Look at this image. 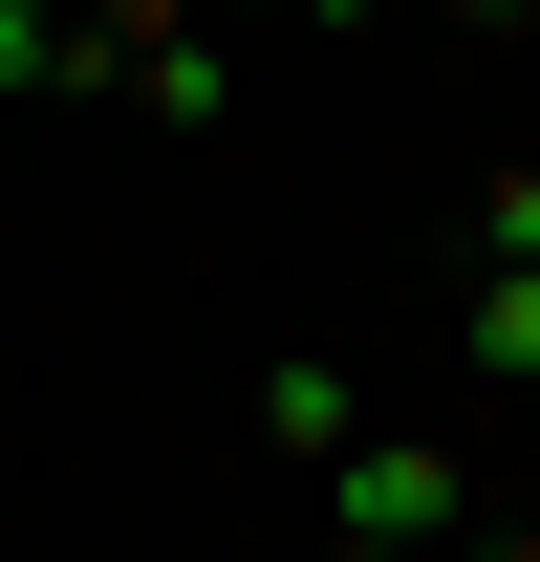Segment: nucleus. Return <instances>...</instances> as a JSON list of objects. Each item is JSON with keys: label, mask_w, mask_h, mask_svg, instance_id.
<instances>
[{"label": "nucleus", "mask_w": 540, "mask_h": 562, "mask_svg": "<svg viewBox=\"0 0 540 562\" xmlns=\"http://www.w3.org/2000/svg\"><path fill=\"white\" fill-rule=\"evenodd\" d=\"M109 109H151V131H216V109H238V44H151Z\"/></svg>", "instance_id": "obj_5"}, {"label": "nucleus", "mask_w": 540, "mask_h": 562, "mask_svg": "<svg viewBox=\"0 0 540 562\" xmlns=\"http://www.w3.org/2000/svg\"><path fill=\"white\" fill-rule=\"evenodd\" d=\"M454 22H475V44H519V22H540V0H454Z\"/></svg>", "instance_id": "obj_10"}, {"label": "nucleus", "mask_w": 540, "mask_h": 562, "mask_svg": "<svg viewBox=\"0 0 540 562\" xmlns=\"http://www.w3.org/2000/svg\"><path fill=\"white\" fill-rule=\"evenodd\" d=\"M475 260H540V151H497V173H475Z\"/></svg>", "instance_id": "obj_6"}, {"label": "nucleus", "mask_w": 540, "mask_h": 562, "mask_svg": "<svg viewBox=\"0 0 540 562\" xmlns=\"http://www.w3.org/2000/svg\"><path fill=\"white\" fill-rule=\"evenodd\" d=\"M432 562H540V519H519V497H475V519H454Z\"/></svg>", "instance_id": "obj_8"}, {"label": "nucleus", "mask_w": 540, "mask_h": 562, "mask_svg": "<svg viewBox=\"0 0 540 562\" xmlns=\"http://www.w3.org/2000/svg\"><path fill=\"white\" fill-rule=\"evenodd\" d=\"M497 497V454H454V432H346L325 454V562H432Z\"/></svg>", "instance_id": "obj_1"}, {"label": "nucleus", "mask_w": 540, "mask_h": 562, "mask_svg": "<svg viewBox=\"0 0 540 562\" xmlns=\"http://www.w3.org/2000/svg\"><path fill=\"white\" fill-rule=\"evenodd\" d=\"M454 368H475V390H540V260H475V303H454Z\"/></svg>", "instance_id": "obj_4"}, {"label": "nucleus", "mask_w": 540, "mask_h": 562, "mask_svg": "<svg viewBox=\"0 0 540 562\" xmlns=\"http://www.w3.org/2000/svg\"><path fill=\"white\" fill-rule=\"evenodd\" d=\"M260 432H281V454H346V432H368V368H346V347H281L260 368Z\"/></svg>", "instance_id": "obj_3"}, {"label": "nucleus", "mask_w": 540, "mask_h": 562, "mask_svg": "<svg viewBox=\"0 0 540 562\" xmlns=\"http://www.w3.org/2000/svg\"><path fill=\"white\" fill-rule=\"evenodd\" d=\"M195 22H216V44H238V22H368V0H195Z\"/></svg>", "instance_id": "obj_9"}, {"label": "nucleus", "mask_w": 540, "mask_h": 562, "mask_svg": "<svg viewBox=\"0 0 540 562\" xmlns=\"http://www.w3.org/2000/svg\"><path fill=\"white\" fill-rule=\"evenodd\" d=\"M151 44H216V22H195V0H66V87H87V109H109Z\"/></svg>", "instance_id": "obj_2"}, {"label": "nucleus", "mask_w": 540, "mask_h": 562, "mask_svg": "<svg viewBox=\"0 0 540 562\" xmlns=\"http://www.w3.org/2000/svg\"><path fill=\"white\" fill-rule=\"evenodd\" d=\"M519 519H540V497H519Z\"/></svg>", "instance_id": "obj_11"}, {"label": "nucleus", "mask_w": 540, "mask_h": 562, "mask_svg": "<svg viewBox=\"0 0 540 562\" xmlns=\"http://www.w3.org/2000/svg\"><path fill=\"white\" fill-rule=\"evenodd\" d=\"M0 87H66V0H0Z\"/></svg>", "instance_id": "obj_7"}]
</instances>
